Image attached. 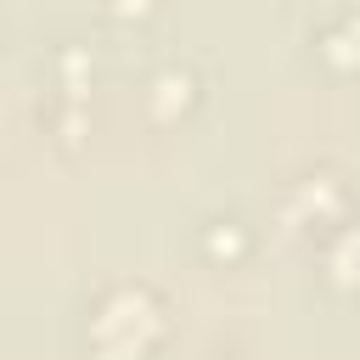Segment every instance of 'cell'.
Listing matches in <instances>:
<instances>
[{
	"label": "cell",
	"mask_w": 360,
	"mask_h": 360,
	"mask_svg": "<svg viewBox=\"0 0 360 360\" xmlns=\"http://www.w3.org/2000/svg\"><path fill=\"white\" fill-rule=\"evenodd\" d=\"M163 332V304L152 287H112L90 315V343L101 360H141Z\"/></svg>",
	"instance_id": "obj_1"
},
{
	"label": "cell",
	"mask_w": 360,
	"mask_h": 360,
	"mask_svg": "<svg viewBox=\"0 0 360 360\" xmlns=\"http://www.w3.org/2000/svg\"><path fill=\"white\" fill-rule=\"evenodd\" d=\"M146 101H152V118L169 124V118H180V112L197 101V79H191L186 68H163V73L152 79V96H146Z\"/></svg>",
	"instance_id": "obj_2"
},
{
	"label": "cell",
	"mask_w": 360,
	"mask_h": 360,
	"mask_svg": "<svg viewBox=\"0 0 360 360\" xmlns=\"http://www.w3.org/2000/svg\"><path fill=\"white\" fill-rule=\"evenodd\" d=\"M315 51L338 68V73H360V17L349 11V17H338L321 39H315Z\"/></svg>",
	"instance_id": "obj_3"
},
{
	"label": "cell",
	"mask_w": 360,
	"mask_h": 360,
	"mask_svg": "<svg viewBox=\"0 0 360 360\" xmlns=\"http://www.w3.org/2000/svg\"><path fill=\"white\" fill-rule=\"evenodd\" d=\"M326 276L338 287H360V225H343L326 248Z\"/></svg>",
	"instance_id": "obj_4"
},
{
	"label": "cell",
	"mask_w": 360,
	"mask_h": 360,
	"mask_svg": "<svg viewBox=\"0 0 360 360\" xmlns=\"http://www.w3.org/2000/svg\"><path fill=\"white\" fill-rule=\"evenodd\" d=\"M208 253H214V259H236V253H242V231H236V219H214V231H208Z\"/></svg>",
	"instance_id": "obj_5"
},
{
	"label": "cell",
	"mask_w": 360,
	"mask_h": 360,
	"mask_svg": "<svg viewBox=\"0 0 360 360\" xmlns=\"http://www.w3.org/2000/svg\"><path fill=\"white\" fill-rule=\"evenodd\" d=\"M146 6H152V0H118V11H124V17H129V11H146Z\"/></svg>",
	"instance_id": "obj_6"
}]
</instances>
